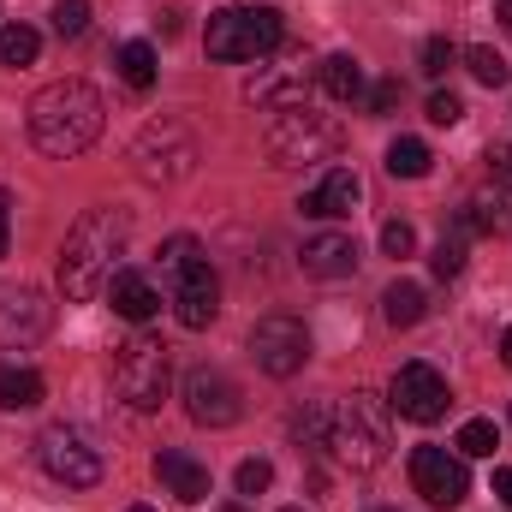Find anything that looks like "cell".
<instances>
[{"label": "cell", "mask_w": 512, "mask_h": 512, "mask_svg": "<svg viewBox=\"0 0 512 512\" xmlns=\"http://www.w3.org/2000/svg\"><path fill=\"white\" fill-rule=\"evenodd\" d=\"M268 161L274 167H304V161H328L340 149V126L328 114H310V108H292V114H274L268 126Z\"/></svg>", "instance_id": "52a82bcc"}, {"label": "cell", "mask_w": 512, "mask_h": 512, "mask_svg": "<svg viewBox=\"0 0 512 512\" xmlns=\"http://www.w3.org/2000/svg\"><path fill=\"white\" fill-rule=\"evenodd\" d=\"M501 24L512 30V0H501Z\"/></svg>", "instance_id": "60d3db41"}, {"label": "cell", "mask_w": 512, "mask_h": 512, "mask_svg": "<svg viewBox=\"0 0 512 512\" xmlns=\"http://www.w3.org/2000/svg\"><path fill=\"white\" fill-rule=\"evenodd\" d=\"M120 78H126L131 90H149L155 84V48L149 42H126L120 48Z\"/></svg>", "instance_id": "484cf974"}, {"label": "cell", "mask_w": 512, "mask_h": 512, "mask_svg": "<svg viewBox=\"0 0 512 512\" xmlns=\"http://www.w3.org/2000/svg\"><path fill=\"white\" fill-rule=\"evenodd\" d=\"M387 173H393V179H423V173H429V143H417V137L387 143Z\"/></svg>", "instance_id": "cb8c5ba5"}, {"label": "cell", "mask_w": 512, "mask_h": 512, "mask_svg": "<svg viewBox=\"0 0 512 512\" xmlns=\"http://www.w3.org/2000/svg\"><path fill=\"white\" fill-rule=\"evenodd\" d=\"M227 512H245V507H227Z\"/></svg>", "instance_id": "ee69618b"}, {"label": "cell", "mask_w": 512, "mask_h": 512, "mask_svg": "<svg viewBox=\"0 0 512 512\" xmlns=\"http://www.w3.org/2000/svg\"><path fill=\"white\" fill-rule=\"evenodd\" d=\"M501 358H507V364H512V328H507V334H501Z\"/></svg>", "instance_id": "ab89813d"}, {"label": "cell", "mask_w": 512, "mask_h": 512, "mask_svg": "<svg viewBox=\"0 0 512 512\" xmlns=\"http://www.w3.org/2000/svg\"><path fill=\"white\" fill-rule=\"evenodd\" d=\"M155 477H161L167 495H179L185 507L209 501V465H197V459L179 453V447H161V453H155Z\"/></svg>", "instance_id": "ac0fdd59"}, {"label": "cell", "mask_w": 512, "mask_h": 512, "mask_svg": "<svg viewBox=\"0 0 512 512\" xmlns=\"http://www.w3.org/2000/svg\"><path fill=\"white\" fill-rule=\"evenodd\" d=\"M489 167H495L501 185H512V143H495V149H489Z\"/></svg>", "instance_id": "8d00e7d4"}, {"label": "cell", "mask_w": 512, "mask_h": 512, "mask_svg": "<svg viewBox=\"0 0 512 512\" xmlns=\"http://www.w3.org/2000/svg\"><path fill=\"white\" fill-rule=\"evenodd\" d=\"M108 304H114L126 322H149V316L161 310V292H155V280H149V274H137V268H120V274L108 280Z\"/></svg>", "instance_id": "ffe728a7"}, {"label": "cell", "mask_w": 512, "mask_h": 512, "mask_svg": "<svg viewBox=\"0 0 512 512\" xmlns=\"http://www.w3.org/2000/svg\"><path fill=\"white\" fill-rule=\"evenodd\" d=\"M465 459H495V447H501V435H495V423L489 417H471L465 429H459V441H453Z\"/></svg>", "instance_id": "83f0119b"}, {"label": "cell", "mask_w": 512, "mask_h": 512, "mask_svg": "<svg viewBox=\"0 0 512 512\" xmlns=\"http://www.w3.org/2000/svg\"><path fill=\"white\" fill-rule=\"evenodd\" d=\"M268 483H274V465L268 459H245L239 465V495H262Z\"/></svg>", "instance_id": "836d02e7"}, {"label": "cell", "mask_w": 512, "mask_h": 512, "mask_svg": "<svg viewBox=\"0 0 512 512\" xmlns=\"http://www.w3.org/2000/svg\"><path fill=\"white\" fill-rule=\"evenodd\" d=\"M495 501H501V507H512V465H501V471H495Z\"/></svg>", "instance_id": "74e56055"}, {"label": "cell", "mask_w": 512, "mask_h": 512, "mask_svg": "<svg viewBox=\"0 0 512 512\" xmlns=\"http://www.w3.org/2000/svg\"><path fill=\"white\" fill-rule=\"evenodd\" d=\"M185 411H191V423H203V429H227V423L245 417V393H239V382H233L227 370L197 364V370H185Z\"/></svg>", "instance_id": "30bf717a"}, {"label": "cell", "mask_w": 512, "mask_h": 512, "mask_svg": "<svg viewBox=\"0 0 512 512\" xmlns=\"http://www.w3.org/2000/svg\"><path fill=\"white\" fill-rule=\"evenodd\" d=\"M316 78H322V90H328L334 102H352V96H364V66H358L352 54H328Z\"/></svg>", "instance_id": "7402d4cb"}, {"label": "cell", "mask_w": 512, "mask_h": 512, "mask_svg": "<svg viewBox=\"0 0 512 512\" xmlns=\"http://www.w3.org/2000/svg\"><path fill=\"white\" fill-rule=\"evenodd\" d=\"M280 36H286V24L274 6H221V12H209L203 48H209V60H262L280 48Z\"/></svg>", "instance_id": "277c9868"}, {"label": "cell", "mask_w": 512, "mask_h": 512, "mask_svg": "<svg viewBox=\"0 0 512 512\" xmlns=\"http://www.w3.org/2000/svg\"><path fill=\"white\" fill-rule=\"evenodd\" d=\"M429 268H435V280H453V274L465 268V227H459L453 239H441V245H435V256H429Z\"/></svg>", "instance_id": "f546056e"}, {"label": "cell", "mask_w": 512, "mask_h": 512, "mask_svg": "<svg viewBox=\"0 0 512 512\" xmlns=\"http://www.w3.org/2000/svg\"><path fill=\"white\" fill-rule=\"evenodd\" d=\"M459 227H465V233H495V239H507L512 233V185H489V191H477V197L465 203Z\"/></svg>", "instance_id": "d6986e66"}, {"label": "cell", "mask_w": 512, "mask_h": 512, "mask_svg": "<svg viewBox=\"0 0 512 512\" xmlns=\"http://www.w3.org/2000/svg\"><path fill=\"white\" fill-rule=\"evenodd\" d=\"M0 256H6V197H0Z\"/></svg>", "instance_id": "f35d334b"}, {"label": "cell", "mask_w": 512, "mask_h": 512, "mask_svg": "<svg viewBox=\"0 0 512 512\" xmlns=\"http://www.w3.org/2000/svg\"><path fill=\"white\" fill-rule=\"evenodd\" d=\"M411 489H417L429 507H459V501L471 495V471H465V459L447 453V447H417V453H411Z\"/></svg>", "instance_id": "8fae6325"}, {"label": "cell", "mask_w": 512, "mask_h": 512, "mask_svg": "<svg viewBox=\"0 0 512 512\" xmlns=\"http://www.w3.org/2000/svg\"><path fill=\"white\" fill-rule=\"evenodd\" d=\"M126 512H155V507H126Z\"/></svg>", "instance_id": "b9f144b4"}, {"label": "cell", "mask_w": 512, "mask_h": 512, "mask_svg": "<svg viewBox=\"0 0 512 512\" xmlns=\"http://www.w3.org/2000/svg\"><path fill=\"white\" fill-rule=\"evenodd\" d=\"M167 382H173V364H167V346L155 334H131L114 352V387L131 411H155L167 399Z\"/></svg>", "instance_id": "8992f818"}, {"label": "cell", "mask_w": 512, "mask_h": 512, "mask_svg": "<svg viewBox=\"0 0 512 512\" xmlns=\"http://www.w3.org/2000/svg\"><path fill=\"white\" fill-rule=\"evenodd\" d=\"M382 251H387V256H411V251H417V233H411V221H387V227H382Z\"/></svg>", "instance_id": "e575fe53"}, {"label": "cell", "mask_w": 512, "mask_h": 512, "mask_svg": "<svg viewBox=\"0 0 512 512\" xmlns=\"http://www.w3.org/2000/svg\"><path fill=\"white\" fill-rule=\"evenodd\" d=\"M304 274H316V280H346L352 268H358V239L352 233H316V239H304Z\"/></svg>", "instance_id": "e0dca14e"}, {"label": "cell", "mask_w": 512, "mask_h": 512, "mask_svg": "<svg viewBox=\"0 0 512 512\" xmlns=\"http://www.w3.org/2000/svg\"><path fill=\"white\" fill-rule=\"evenodd\" d=\"M36 459H42V471H48L54 483H66V489H96V483H102V453H96L72 423H48V429L36 435Z\"/></svg>", "instance_id": "ba28073f"}, {"label": "cell", "mask_w": 512, "mask_h": 512, "mask_svg": "<svg viewBox=\"0 0 512 512\" xmlns=\"http://www.w3.org/2000/svg\"><path fill=\"white\" fill-rule=\"evenodd\" d=\"M42 405V376L24 364H0V411H30Z\"/></svg>", "instance_id": "44dd1931"}, {"label": "cell", "mask_w": 512, "mask_h": 512, "mask_svg": "<svg viewBox=\"0 0 512 512\" xmlns=\"http://www.w3.org/2000/svg\"><path fill=\"white\" fill-rule=\"evenodd\" d=\"M387 405L376 393H352V399H340L334 405V429H328V447H334V459L340 465H352V471H376L387 459Z\"/></svg>", "instance_id": "3957f363"}, {"label": "cell", "mask_w": 512, "mask_h": 512, "mask_svg": "<svg viewBox=\"0 0 512 512\" xmlns=\"http://www.w3.org/2000/svg\"><path fill=\"white\" fill-rule=\"evenodd\" d=\"M42 48V36L30 24H0V66H30Z\"/></svg>", "instance_id": "d4e9b609"}, {"label": "cell", "mask_w": 512, "mask_h": 512, "mask_svg": "<svg viewBox=\"0 0 512 512\" xmlns=\"http://www.w3.org/2000/svg\"><path fill=\"white\" fill-rule=\"evenodd\" d=\"M48 322H54V304H48L36 286H24V280L0 286V346H6V352L36 346V340L48 334Z\"/></svg>", "instance_id": "7c38bea8"}, {"label": "cell", "mask_w": 512, "mask_h": 512, "mask_svg": "<svg viewBox=\"0 0 512 512\" xmlns=\"http://www.w3.org/2000/svg\"><path fill=\"white\" fill-rule=\"evenodd\" d=\"M376 512H387V507H376Z\"/></svg>", "instance_id": "f6af8a7d"}, {"label": "cell", "mask_w": 512, "mask_h": 512, "mask_svg": "<svg viewBox=\"0 0 512 512\" xmlns=\"http://www.w3.org/2000/svg\"><path fill=\"white\" fill-rule=\"evenodd\" d=\"M382 316L393 328H417V322H423V286H417V280H393L382 292Z\"/></svg>", "instance_id": "603a6c76"}, {"label": "cell", "mask_w": 512, "mask_h": 512, "mask_svg": "<svg viewBox=\"0 0 512 512\" xmlns=\"http://www.w3.org/2000/svg\"><path fill=\"white\" fill-rule=\"evenodd\" d=\"M328 429H334V405H304V411L292 417V435H298L304 447H328Z\"/></svg>", "instance_id": "4316f807"}, {"label": "cell", "mask_w": 512, "mask_h": 512, "mask_svg": "<svg viewBox=\"0 0 512 512\" xmlns=\"http://www.w3.org/2000/svg\"><path fill=\"white\" fill-rule=\"evenodd\" d=\"M245 102L262 114H292V108H310V78L298 66H262L251 84H245Z\"/></svg>", "instance_id": "2e32d148"}, {"label": "cell", "mask_w": 512, "mask_h": 512, "mask_svg": "<svg viewBox=\"0 0 512 512\" xmlns=\"http://www.w3.org/2000/svg\"><path fill=\"white\" fill-rule=\"evenodd\" d=\"M387 405L399 411V417H411V423H435L447 405H453V393H447V376L435 370V364H405L393 387H387Z\"/></svg>", "instance_id": "5bb4252c"}, {"label": "cell", "mask_w": 512, "mask_h": 512, "mask_svg": "<svg viewBox=\"0 0 512 512\" xmlns=\"http://www.w3.org/2000/svg\"><path fill=\"white\" fill-rule=\"evenodd\" d=\"M358 197H364V179H358L352 167H328V173L298 197V215H310V221H346V215L358 209Z\"/></svg>", "instance_id": "9a60e30c"}, {"label": "cell", "mask_w": 512, "mask_h": 512, "mask_svg": "<svg viewBox=\"0 0 512 512\" xmlns=\"http://www.w3.org/2000/svg\"><path fill=\"white\" fill-rule=\"evenodd\" d=\"M54 36H84L90 30V0H54Z\"/></svg>", "instance_id": "f1b7e54d"}, {"label": "cell", "mask_w": 512, "mask_h": 512, "mask_svg": "<svg viewBox=\"0 0 512 512\" xmlns=\"http://www.w3.org/2000/svg\"><path fill=\"white\" fill-rule=\"evenodd\" d=\"M173 316H179V328H209L215 316H221V280H215V268H209V256H191L173 280Z\"/></svg>", "instance_id": "4fadbf2b"}, {"label": "cell", "mask_w": 512, "mask_h": 512, "mask_svg": "<svg viewBox=\"0 0 512 512\" xmlns=\"http://www.w3.org/2000/svg\"><path fill=\"white\" fill-rule=\"evenodd\" d=\"M393 108H399V78H382L370 90V114H393Z\"/></svg>", "instance_id": "d590c367"}, {"label": "cell", "mask_w": 512, "mask_h": 512, "mask_svg": "<svg viewBox=\"0 0 512 512\" xmlns=\"http://www.w3.org/2000/svg\"><path fill=\"white\" fill-rule=\"evenodd\" d=\"M197 161H203V155H197V137L179 126V120H149V126L131 137V173H137L143 185H155V191L191 179Z\"/></svg>", "instance_id": "5b68a950"}, {"label": "cell", "mask_w": 512, "mask_h": 512, "mask_svg": "<svg viewBox=\"0 0 512 512\" xmlns=\"http://www.w3.org/2000/svg\"><path fill=\"white\" fill-rule=\"evenodd\" d=\"M453 60H459V48H453L447 36H429V42H423V72H429V78H441Z\"/></svg>", "instance_id": "1f68e13d"}, {"label": "cell", "mask_w": 512, "mask_h": 512, "mask_svg": "<svg viewBox=\"0 0 512 512\" xmlns=\"http://www.w3.org/2000/svg\"><path fill=\"white\" fill-rule=\"evenodd\" d=\"M126 245H131V215L126 209L102 203V209L78 215V227H72L66 245H60V292L78 298V304L96 298V292H108V280L120 274Z\"/></svg>", "instance_id": "6da1fadb"}, {"label": "cell", "mask_w": 512, "mask_h": 512, "mask_svg": "<svg viewBox=\"0 0 512 512\" xmlns=\"http://www.w3.org/2000/svg\"><path fill=\"white\" fill-rule=\"evenodd\" d=\"M280 512H304V507H280Z\"/></svg>", "instance_id": "7bdbcfd3"}, {"label": "cell", "mask_w": 512, "mask_h": 512, "mask_svg": "<svg viewBox=\"0 0 512 512\" xmlns=\"http://www.w3.org/2000/svg\"><path fill=\"white\" fill-rule=\"evenodd\" d=\"M429 120H435V126H459V120H465V102H459L453 90H435V96H429Z\"/></svg>", "instance_id": "d6a6232c"}, {"label": "cell", "mask_w": 512, "mask_h": 512, "mask_svg": "<svg viewBox=\"0 0 512 512\" xmlns=\"http://www.w3.org/2000/svg\"><path fill=\"white\" fill-rule=\"evenodd\" d=\"M251 358H256V370L274 376V382L298 376L304 358H310V328L298 316H262L251 328Z\"/></svg>", "instance_id": "9c48e42d"}, {"label": "cell", "mask_w": 512, "mask_h": 512, "mask_svg": "<svg viewBox=\"0 0 512 512\" xmlns=\"http://www.w3.org/2000/svg\"><path fill=\"white\" fill-rule=\"evenodd\" d=\"M465 66H471V78H477V84H489V90H495V84H507V60H501L495 48H471V54H465Z\"/></svg>", "instance_id": "4dcf8cb0"}, {"label": "cell", "mask_w": 512, "mask_h": 512, "mask_svg": "<svg viewBox=\"0 0 512 512\" xmlns=\"http://www.w3.org/2000/svg\"><path fill=\"white\" fill-rule=\"evenodd\" d=\"M102 114L108 108L84 78H60V84L36 90V102H30V143L54 161H72L102 137Z\"/></svg>", "instance_id": "7a4b0ae2"}]
</instances>
